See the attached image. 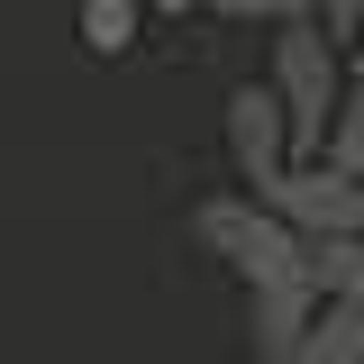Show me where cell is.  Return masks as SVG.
Masks as SVG:
<instances>
[{
  "mask_svg": "<svg viewBox=\"0 0 364 364\" xmlns=\"http://www.w3.org/2000/svg\"><path fill=\"white\" fill-rule=\"evenodd\" d=\"M264 91L282 109V136H291V164H318V146L346 109V46H328L310 18L273 28V64H264Z\"/></svg>",
  "mask_w": 364,
  "mask_h": 364,
  "instance_id": "obj_1",
  "label": "cell"
},
{
  "mask_svg": "<svg viewBox=\"0 0 364 364\" xmlns=\"http://www.w3.org/2000/svg\"><path fill=\"white\" fill-rule=\"evenodd\" d=\"M191 237H200V255H219L237 282H264V273L301 264V237L273 219L255 191H210V200L191 210Z\"/></svg>",
  "mask_w": 364,
  "mask_h": 364,
  "instance_id": "obj_2",
  "label": "cell"
},
{
  "mask_svg": "<svg viewBox=\"0 0 364 364\" xmlns=\"http://www.w3.org/2000/svg\"><path fill=\"white\" fill-rule=\"evenodd\" d=\"M264 210L301 246H328V237H364V182L337 173V164H291V173L264 191Z\"/></svg>",
  "mask_w": 364,
  "mask_h": 364,
  "instance_id": "obj_3",
  "label": "cell"
},
{
  "mask_svg": "<svg viewBox=\"0 0 364 364\" xmlns=\"http://www.w3.org/2000/svg\"><path fill=\"white\" fill-rule=\"evenodd\" d=\"M228 164H237V182H246L255 200L291 173V136H282V109H273L264 82H237V91H228Z\"/></svg>",
  "mask_w": 364,
  "mask_h": 364,
  "instance_id": "obj_4",
  "label": "cell"
},
{
  "mask_svg": "<svg viewBox=\"0 0 364 364\" xmlns=\"http://www.w3.org/2000/svg\"><path fill=\"white\" fill-rule=\"evenodd\" d=\"M310 318H318L310 264H282V273H264V282H246V346H255V364H282L310 337Z\"/></svg>",
  "mask_w": 364,
  "mask_h": 364,
  "instance_id": "obj_5",
  "label": "cell"
},
{
  "mask_svg": "<svg viewBox=\"0 0 364 364\" xmlns=\"http://www.w3.org/2000/svg\"><path fill=\"white\" fill-rule=\"evenodd\" d=\"M301 264H310L318 301H337V310H364V237H328V246H301Z\"/></svg>",
  "mask_w": 364,
  "mask_h": 364,
  "instance_id": "obj_6",
  "label": "cell"
},
{
  "mask_svg": "<svg viewBox=\"0 0 364 364\" xmlns=\"http://www.w3.org/2000/svg\"><path fill=\"white\" fill-rule=\"evenodd\" d=\"M282 364H364V310H337V301H318L310 337H301Z\"/></svg>",
  "mask_w": 364,
  "mask_h": 364,
  "instance_id": "obj_7",
  "label": "cell"
},
{
  "mask_svg": "<svg viewBox=\"0 0 364 364\" xmlns=\"http://www.w3.org/2000/svg\"><path fill=\"white\" fill-rule=\"evenodd\" d=\"M73 18H82V46L100 55V64H119L136 46V28H146V0H73Z\"/></svg>",
  "mask_w": 364,
  "mask_h": 364,
  "instance_id": "obj_8",
  "label": "cell"
},
{
  "mask_svg": "<svg viewBox=\"0 0 364 364\" xmlns=\"http://www.w3.org/2000/svg\"><path fill=\"white\" fill-rule=\"evenodd\" d=\"M210 18H228V28H291L301 18V0H200Z\"/></svg>",
  "mask_w": 364,
  "mask_h": 364,
  "instance_id": "obj_9",
  "label": "cell"
},
{
  "mask_svg": "<svg viewBox=\"0 0 364 364\" xmlns=\"http://www.w3.org/2000/svg\"><path fill=\"white\" fill-rule=\"evenodd\" d=\"M301 18H310L328 46H355L364 37V0H301Z\"/></svg>",
  "mask_w": 364,
  "mask_h": 364,
  "instance_id": "obj_10",
  "label": "cell"
},
{
  "mask_svg": "<svg viewBox=\"0 0 364 364\" xmlns=\"http://www.w3.org/2000/svg\"><path fill=\"white\" fill-rule=\"evenodd\" d=\"M146 9H164V18H182V9H200V0H146Z\"/></svg>",
  "mask_w": 364,
  "mask_h": 364,
  "instance_id": "obj_11",
  "label": "cell"
},
{
  "mask_svg": "<svg viewBox=\"0 0 364 364\" xmlns=\"http://www.w3.org/2000/svg\"><path fill=\"white\" fill-rule=\"evenodd\" d=\"M346 64H364V37H355V46H346Z\"/></svg>",
  "mask_w": 364,
  "mask_h": 364,
  "instance_id": "obj_12",
  "label": "cell"
}]
</instances>
